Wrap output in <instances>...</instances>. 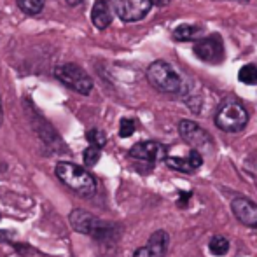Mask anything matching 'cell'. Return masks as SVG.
Returning <instances> with one entry per match:
<instances>
[{
  "label": "cell",
  "mask_w": 257,
  "mask_h": 257,
  "mask_svg": "<svg viewBox=\"0 0 257 257\" xmlns=\"http://www.w3.org/2000/svg\"><path fill=\"white\" fill-rule=\"evenodd\" d=\"M147 81L154 89L166 95H175L182 89V79L166 61H154L147 68Z\"/></svg>",
  "instance_id": "3957f363"
},
{
  "label": "cell",
  "mask_w": 257,
  "mask_h": 257,
  "mask_svg": "<svg viewBox=\"0 0 257 257\" xmlns=\"http://www.w3.org/2000/svg\"><path fill=\"white\" fill-rule=\"evenodd\" d=\"M165 163L172 170H177V172H182V173L194 172V166L191 165L189 158H175V156H173V158H168V156H166Z\"/></svg>",
  "instance_id": "4fadbf2b"
},
{
  "label": "cell",
  "mask_w": 257,
  "mask_h": 257,
  "mask_svg": "<svg viewBox=\"0 0 257 257\" xmlns=\"http://www.w3.org/2000/svg\"><path fill=\"white\" fill-rule=\"evenodd\" d=\"M9 240H11V233H9V231L0 229V243H2V241H9Z\"/></svg>",
  "instance_id": "44dd1931"
},
{
  "label": "cell",
  "mask_w": 257,
  "mask_h": 257,
  "mask_svg": "<svg viewBox=\"0 0 257 257\" xmlns=\"http://www.w3.org/2000/svg\"><path fill=\"white\" fill-rule=\"evenodd\" d=\"M243 2H248V0H243Z\"/></svg>",
  "instance_id": "484cf974"
},
{
  "label": "cell",
  "mask_w": 257,
  "mask_h": 257,
  "mask_svg": "<svg viewBox=\"0 0 257 257\" xmlns=\"http://www.w3.org/2000/svg\"><path fill=\"white\" fill-rule=\"evenodd\" d=\"M154 4L151 0H112V9L119 20L126 23H135L149 14Z\"/></svg>",
  "instance_id": "8992f818"
},
{
  "label": "cell",
  "mask_w": 257,
  "mask_h": 257,
  "mask_svg": "<svg viewBox=\"0 0 257 257\" xmlns=\"http://www.w3.org/2000/svg\"><path fill=\"white\" fill-rule=\"evenodd\" d=\"M56 79L65 84L68 89L79 93V95H89L93 91V81L88 74L84 72V68H81L75 63H63L60 67H56L54 70Z\"/></svg>",
  "instance_id": "5b68a950"
},
{
  "label": "cell",
  "mask_w": 257,
  "mask_h": 257,
  "mask_svg": "<svg viewBox=\"0 0 257 257\" xmlns=\"http://www.w3.org/2000/svg\"><path fill=\"white\" fill-rule=\"evenodd\" d=\"M200 34V28L193 25H180L173 30V39L175 41H191Z\"/></svg>",
  "instance_id": "5bb4252c"
},
{
  "label": "cell",
  "mask_w": 257,
  "mask_h": 257,
  "mask_svg": "<svg viewBox=\"0 0 257 257\" xmlns=\"http://www.w3.org/2000/svg\"><path fill=\"white\" fill-rule=\"evenodd\" d=\"M130 158L139 159V161L147 163H158L166 159V147L154 140H147V142H139L130 149Z\"/></svg>",
  "instance_id": "9c48e42d"
},
{
  "label": "cell",
  "mask_w": 257,
  "mask_h": 257,
  "mask_svg": "<svg viewBox=\"0 0 257 257\" xmlns=\"http://www.w3.org/2000/svg\"><path fill=\"white\" fill-rule=\"evenodd\" d=\"M82 158H84L86 166H95L96 163L100 161V158H102V149H100V147H95V146H89L88 149L84 151Z\"/></svg>",
  "instance_id": "d6986e66"
},
{
  "label": "cell",
  "mask_w": 257,
  "mask_h": 257,
  "mask_svg": "<svg viewBox=\"0 0 257 257\" xmlns=\"http://www.w3.org/2000/svg\"><path fill=\"white\" fill-rule=\"evenodd\" d=\"M135 130H137V124L133 119H128V117L121 119V124H119V137H121V139L132 137L133 133H135Z\"/></svg>",
  "instance_id": "ffe728a7"
},
{
  "label": "cell",
  "mask_w": 257,
  "mask_h": 257,
  "mask_svg": "<svg viewBox=\"0 0 257 257\" xmlns=\"http://www.w3.org/2000/svg\"><path fill=\"white\" fill-rule=\"evenodd\" d=\"M170 245V234L165 229H159L153 233V236L149 238L144 247L137 248L133 257H165L168 252Z\"/></svg>",
  "instance_id": "30bf717a"
},
{
  "label": "cell",
  "mask_w": 257,
  "mask_h": 257,
  "mask_svg": "<svg viewBox=\"0 0 257 257\" xmlns=\"http://www.w3.org/2000/svg\"><path fill=\"white\" fill-rule=\"evenodd\" d=\"M151 2H153L154 6H168L172 0H151Z\"/></svg>",
  "instance_id": "7402d4cb"
},
{
  "label": "cell",
  "mask_w": 257,
  "mask_h": 257,
  "mask_svg": "<svg viewBox=\"0 0 257 257\" xmlns=\"http://www.w3.org/2000/svg\"><path fill=\"white\" fill-rule=\"evenodd\" d=\"M0 217H2V215H0Z\"/></svg>",
  "instance_id": "4316f807"
},
{
  "label": "cell",
  "mask_w": 257,
  "mask_h": 257,
  "mask_svg": "<svg viewBox=\"0 0 257 257\" xmlns=\"http://www.w3.org/2000/svg\"><path fill=\"white\" fill-rule=\"evenodd\" d=\"M2 121H4V110H2V102H0V126H2Z\"/></svg>",
  "instance_id": "cb8c5ba5"
},
{
  "label": "cell",
  "mask_w": 257,
  "mask_h": 257,
  "mask_svg": "<svg viewBox=\"0 0 257 257\" xmlns=\"http://www.w3.org/2000/svg\"><path fill=\"white\" fill-rule=\"evenodd\" d=\"M208 248L213 255L222 257L227 254V250H229V241H227L224 236H213L208 243Z\"/></svg>",
  "instance_id": "2e32d148"
},
{
  "label": "cell",
  "mask_w": 257,
  "mask_h": 257,
  "mask_svg": "<svg viewBox=\"0 0 257 257\" xmlns=\"http://www.w3.org/2000/svg\"><path fill=\"white\" fill-rule=\"evenodd\" d=\"M6 170H7V166H6V165H4V163H2V161H0V175H2V173H4V172H6Z\"/></svg>",
  "instance_id": "d4e9b609"
},
{
  "label": "cell",
  "mask_w": 257,
  "mask_h": 257,
  "mask_svg": "<svg viewBox=\"0 0 257 257\" xmlns=\"http://www.w3.org/2000/svg\"><path fill=\"white\" fill-rule=\"evenodd\" d=\"M65 2L68 4V6H72V7H75V6H79V4L82 2V0H65Z\"/></svg>",
  "instance_id": "603a6c76"
},
{
  "label": "cell",
  "mask_w": 257,
  "mask_h": 257,
  "mask_svg": "<svg viewBox=\"0 0 257 257\" xmlns=\"http://www.w3.org/2000/svg\"><path fill=\"white\" fill-rule=\"evenodd\" d=\"M70 226L74 227L77 233L91 236L98 241H110L117 234V226L112 222H105V220L98 219L96 215L89 213L88 210L74 208L68 215Z\"/></svg>",
  "instance_id": "6da1fadb"
},
{
  "label": "cell",
  "mask_w": 257,
  "mask_h": 257,
  "mask_svg": "<svg viewBox=\"0 0 257 257\" xmlns=\"http://www.w3.org/2000/svg\"><path fill=\"white\" fill-rule=\"evenodd\" d=\"M194 54L206 63H220L224 58V46L219 35H210L194 44Z\"/></svg>",
  "instance_id": "ba28073f"
},
{
  "label": "cell",
  "mask_w": 257,
  "mask_h": 257,
  "mask_svg": "<svg viewBox=\"0 0 257 257\" xmlns=\"http://www.w3.org/2000/svg\"><path fill=\"white\" fill-rule=\"evenodd\" d=\"M86 139H88L89 146H95V147H105V144H107V137H105V133L102 132V130L98 128H93L89 130L88 133H86Z\"/></svg>",
  "instance_id": "ac0fdd59"
},
{
  "label": "cell",
  "mask_w": 257,
  "mask_h": 257,
  "mask_svg": "<svg viewBox=\"0 0 257 257\" xmlns=\"http://www.w3.org/2000/svg\"><path fill=\"white\" fill-rule=\"evenodd\" d=\"M238 79H240L243 84H255L257 82V67L252 63H247L240 68L238 72Z\"/></svg>",
  "instance_id": "e0dca14e"
},
{
  "label": "cell",
  "mask_w": 257,
  "mask_h": 257,
  "mask_svg": "<svg viewBox=\"0 0 257 257\" xmlns=\"http://www.w3.org/2000/svg\"><path fill=\"white\" fill-rule=\"evenodd\" d=\"M248 112L240 102L236 100H226L215 114V124L222 132L238 133L247 126Z\"/></svg>",
  "instance_id": "277c9868"
},
{
  "label": "cell",
  "mask_w": 257,
  "mask_h": 257,
  "mask_svg": "<svg viewBox=\"0 0 257 257\" xmlns=\"http://www.w3.org/2000/svg\"><path fill=\"white\" fill-rule=\"evenodd\" d=\"M179 133L184 142L189 144L193 149L200 151V153H203V151H212V139H210V135L194 121H189V119L180 121Z\"/></svg>",
  "instance_id": "52a82bcc"
},
{
  "label": "cell",
  "mask_w": 257,
  "mask_h": 257,
  "mask_svg": "<svg viewBox=\"0 0 257 257\" xmlns=\"http://www.w3.org/2000/svg\"><path fill=\"white\" fill-rule=\"evenodd\" d=\"M56 177L74 193L81 196H91L96 193V180L91 173L82 166L70 161H60L54 168Z\"/></svg>",
  "instance_id": "7a4b0ae2"
},
{
  "label": "cell",
  "mask_w": 257,
  "mask_h": 257,
  "mask_svg": "<svg viewBox=\"0 0 257 257\" xmlns=\"http://www.w3.org/2000/svg\"><path fill=\"white\" fill-rule=\"evenodd\" d=\"M91 21L98 30H105L112 23V9L107 0H96L91 9Z\"/></svg>",
  "instance_id": "7c38bea8"
},
{
  "label": "cell",
  "mask_w": 257,
  "mask_h": 257,
  "mask_svg": "<svg viewBox=\"0 0 257 257\" xmlns=\"http://www.w3.org/2000/svg\"><path fill=\"white\" fill-rule=\"evenodd\" d=\"M231 208H233V213L241 224L252 227V229H257V205L254 201L247 200V198H236L231 203Z\"/></svg>",
  "instance_id": "8fae6325"
},
{
  "label": "cell",
  "mask_w": 257,
  "mask_h": 257,
  "mask_svg": "<svg viewBox=\"0 0 257 257\" xmlns=\"http://www.w3.org/2000/svg\"><path fill=\"white\" fill-rule=\"evenodd\" d=\"M16 2H18V7H20L25 14L35 16V14H39L44 9L46 0H16Z\"/></svg>",
  "instance_id": "9a60e30c"
}]
</instances>
